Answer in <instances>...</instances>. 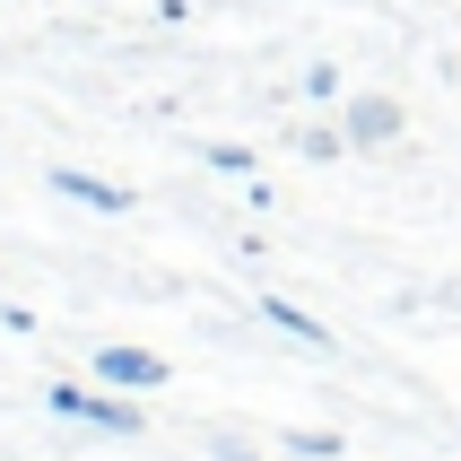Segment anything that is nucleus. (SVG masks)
<instances>
[{"label":"nucleus","mask_w":461,"mask_h":461,"mask_svg":"<svg viewBox=\"0 0 461 461\" xmlns=\"http://www.w3.org/2000/svg\"><path fill=\"white\" fill-rule=\"evenodd\" d=\"M44 410L52 418H78V427H96V436H140L149 418H140V392H87V384H44Z\"/></svg>","instance_id":"obj_1"},{"label":"nucleus","mask_w":461,"mask_h":461,"mask_svg":"<svg viewBox=\"0 0 461 461\" xmlns=\"http://www.w3.org/2000/svg\"><path fill=\"white\" fill-rule=\"evenodd\" d=\"M96 384H113V392H140V401H149V392H157V384H175V375H166V357H157V348L104 339V348H96Z\"/></svg>","instance_id":"obj_2"},{"label":"nucleus","mask_w":461,"mask_h":461,"mask_svg":"<svg viewBox=\"0 0 461 461\" xmlns=\"http://www.w3.org/2000/svg\"><path fill=\"white\" fill-rule=\"evenodd\" d=\"M339 131H348V149H392L401 131H410V113L392 96H348V113H339Z\"/></svg>","instance_id":"obj_3"},{"label":"nucleus","mask_w":461,"mask_h":461,"mask_svg":"<svg viewBox=\"0 0 461 461\" xmlns=\"http://www.w3.org/2000/svg\"><path fill=\"white\" fill-rule=\"evenodd\" d=\"M253 313L270 322V331H287L296 348H313V357H331V331H322V322H313L305 305H287V296H253Z\"/></svg>","instance_id":"obj_4"},{"label":"nucleus","mask_w":461,"mask_h":461,"mask_svg":"<svg viewBox=\"0 0 461 461\" xmlns=\"http://www.w3.org/2000/svg\"><path fill=\"white\" fill-rule=\"evenodd\" d=\"M52 192H61V201H87V209H104V218H122V209H131V192H122V183L78 175V166H61V175H52Z\"/></svg>","instance_id":"obj_5"},{"label":"nucleus","mask_w":461,"mask_h":461,"mask_svg":"<svg viewBox=\"0 0 461 461\" xmlns=\"http://www.w3.org/2000/svg\"><path fill=\"white\" fill-rule=\"evenodd\" d=\"M279 453H287V461H339L348 444H339L331 427H287V436H279Z\"/></svg>","instance_id":"obj_6"},{"label":"nucleus","mask_w":461,"mask_h":461,"mask_svg":"<svg viewBox=\"0 0 461 461\" xmlns=\"http://www.w3.org/2000/svg\"><path fill=\"white\" fill-rule=\"evenodd\" d=\"M296 149H305V166H331V157H348V131H339V122H313Z\"/></svg>","instance_id":"obj_7"},{"label":"nucleus","mask_w":461,"mask_h":461,"mask_svg":"<svg viewBox=\"0 0 461 461\" xmlns=\"http://www.w3.org/2000/svg\"><path fill=\"white\" fill-rule=\"evenodd\" d=\"M201 157L218 175H253V149H235V140H201Z\"/></svg>","instance_id":"obj_8"},{"label":"nucleus","mask_w":461,"mask_h":461,"mask_svg":"<svg viewBox=\"0 0 461 461\" xmlns=\"http://www.w3.org/2000/svg\"><path fill=\"white\" fill-rule=\"evenodd\" d=\"M339 96V70H331V61H313V70H305V104H331Z\"/></svg>","instance_id":"obj_9"},{"label":"nucleus","mask_w":461,"mask_h":461,"mask_svg":"<svg viewBox=\"0 0 461 461\" xmlns=\"http://www.w3.org/2000/svg\"><path fill=\"white\" fill-rule=\"evenodd\" d=\"M209 461H261V453H253L244 436H218V444H209Z\"/></svg>","instance_id":"obj_10"}]
</instances>
